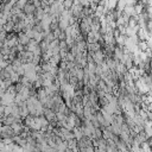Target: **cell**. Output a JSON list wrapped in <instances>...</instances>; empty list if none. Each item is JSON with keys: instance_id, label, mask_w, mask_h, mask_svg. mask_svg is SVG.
<instances>
[{"instance_id": "cell-1", "label": "cell", "mask_w": 152, "mask_h": 152, "mask_svg": "<svg viewBox=\"0 0 152 152\" xmlns=\"http://www.w3.org/2000/svg\"><path fill=\"white\" fill-rule=\"evenodd\" d=\"M15 135L14 129L12 126L10 125H2L1 126V139H6V138H13Z\"/></svg>"}, {"instance_id": "cell-2", "label": "cell", "mask_w": 152, "mask_h": 152, "mask_svg": "<svg viewBox=\"0 0 152 152\" xmlns=\"http://www.w3.org/2000/svg\"><path fill=\"white\" fill-rule=\"evenodd\" d=\"M13 152H24V148H23V146H20L19 144H15V142H14Z\"/></svg>"}]
</instances>
